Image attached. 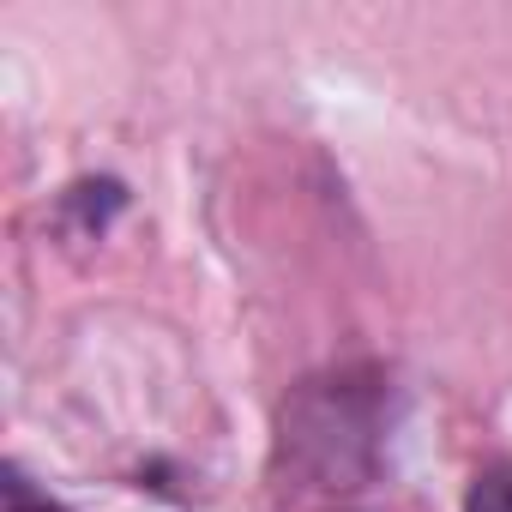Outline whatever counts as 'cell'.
I'll return each mask as SVG.
<instances>
[{
  "label": "cell",
  "mask_w": 512,
  "mask_h": 512,
  "mask_svg": "<svg viewBox=\"0 0 512 512\" xmlns=\"http://www.w3.org/2000/svg\"><path fill=\"white\" fill-rule=\"evenodd\" d=\"M464 512H512V470H482L470 482Z\"/></svg>",
  "instance_id": "obj_1"
},
{
  "label": "cell",
  "mask_w": 512,
  "mask_h": 512,
  "mask_svg": "<svg viewBox=\"0 0 512 512\" xmlns=\"http://www.w3.org/2000/svg\"><path fill=\"white\" fill-rule=\"evenodd\" d=\"M13 512H61V506H49V500H19Z\"/></svg>",
  "instance_id": "obj_2"
}]
</instances>
